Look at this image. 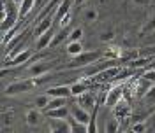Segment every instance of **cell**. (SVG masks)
Instances as JSON below:
<instances>
[{
  "label": "cell",
  "instance_id": "1",
  "mask_svg": "<svg viewBox=\"0 0 155 133\" xmlns=\"http://www.w3.org/2000/svg\"><path fill=\"white\" fill-rule=\"evenodd\" d=\"M19 19V9L14 7V2H5L2 7V33H7L11 28H14L16 21Z\"/></svg>",
  "mask_w": 155,
  "mask_h": 133
},
{
  "label": "cell",
  "instance_id": "2",
  "mask_svg": "<svg viewBox=\"0 0 155 133\" xmlns=\"http://www.w3.org/2000/svg\"><path fill=\"white\" fill-rule=\"evenodd\" d=\"M39 82L35 77H27V79H23V81H16V82H11L7 88H5V91H4V95L5 96H12V95H21V93H30L34 88H37Z\"/></svg>",
  "mask_w": 155,
  "mask_h": 133
},
{
  "label": "cell",
  "instance_id": "3",
  "mask_svg": "<svg viewBox=\"0 0 155 133\" xmlns=\"http://www.w3.org/2000/svg\"><path fill=\"white\" fill-rule=\"evenodd\" d=\"M99 56H101V53H97V51H83V53H79L78 56L72 58V61L65 66V70H72V68H85V66L95 63L97 60H99Z\"/></svg>",
  "mask_w": 155,
  "mask_h": 133
},
{
  "label": "cell",
  "instance_id": "4",
  "mask_svg": "<svg viewBox=\"0 0 155 133\" xmlns=\"http://www.w3.org/2000/svg\"><path fill=\"white\" fill-rule=\"evenodd\" d=\"M32 56H34V51L32 49H21L19 53H16L14 56L11 58L9 61H5L4 63V68H9V66H21L23 63H28L30 60H32Z\"/></svg>",
  "mask_w": 155,
  "mask_h": 133
},
{
  "label": "cell",
  "instance_id": "5",
  "mask_svg": "<svg viewBox=\"0 0 155 133\" xmlns=\"http://www.w3.org/2000/svg\"><path fill=\"white\" fill-rule=\"evenodd\" d=\"M124 100V84H116V86H111L107 89V96H106V104L109 109H113L118 102Z\"/></svg>",
  "mask_w": 155,
  "mask_h": 133
},
{
  "label": "cell",
  "instance_id": "6",
  "mask_svg": "<svg viewBox=\"0 0 155 133\" xmlns=\"http://www.w3.org/2000/svg\"><path fill=\"white\" fill-rule=\"evenodd\" d=\"M49 70H51V63L39 60L37 63H34V65L28 66L27 74H28V77H42V76H48Z\"/></svg>",
  "mask_w": 155,
  "mask_h": 133
},
{
  "label": "cell",
  "instance_id": "7",
  "mask_svg": "<svg viewBox=\"0 0 155 133\" xmlns=\"http://www.w3.org/2000/svg\"><path fill=\"white\" fill-rule=\"evenodd\" d=\"M109 66H113V60H106V61H102V63H92V65L85 66V76L88 79H92V77H95L97 74H101L102 70H106Z\"/></svg>",
  "mask_w": 155,
  "mask_h": 133
},
{
  "label": "cell",
  "instance_id": "8",
  "mask_svg": "<svg viewBox=\"0 0 155 133\" xmlns=\"http://www.w3.org/2000/svg\"><path fill=\"white\" fill-rule=\"evenodd\" d=\"M53 21H55V14H53V12L48 14L46 18H42L41 21H37V25H35V28H34V35L39 37V35H42L44 32H48L49 28H53Z\"/></svg>",
  "mask_w": 155,
  "mask_h": 133
},
{
  "label": "cell",
  "instance_id": "9",
  "mask_svg": "<svg viewBox=\"0 0 155 133\" xmlns=\"http://www.w3.org/2000/svg\"><path fill=\"white\" fill-rule=\"evenodd\" d=\"M152 84H153L152 81H148L146 77L141 76L137 81H136V84H134V96L136 98H139V100H143V96H145L146 91L152 88Z\"/></svg>",
  "mask_w": 155,
  "mask_h": 133
},
{
  "label": "cell",
  "instance_id": "10",
  "mask_svg": "<svg viewBox=\"0 0 155 133\" xmlns=\"http://www.w3.org/2000/svg\"><path fill=\"white\" fill-rule=\"evenodd\" d=\"M130 116V102H118L113 107V117H116L118 121H124Z\"/></svg>",
  "mask_w": 155,
  "mask_h": 133
},
{
  "label": "cell",
  "instance_id": "11",
  "mask_svg": "<svg viewBox=\"0 0 155 133\" xmlns=\"http://www.w3.org/2000/svg\"><path fill=\"white\" fill-rule=\"evenodd\" d=\"M71 116L74 117V119H78L79 123H85L88 124L90 123V116H92V112L90 110H87V109H83L81 105H74V107H71Z\"/></svg>",
  "mask_w": 155,
  "mask_h": 133
},
{
  "label": "cell",
  "instance_id": "12",
  "mask_svg": "<svg viewBox=\"0 0 155 133\" xmlns=\"http://www.w3.org/2000/svg\"><path fill=\"white\" fill-rule=\"evenodd\" d=\"M49 131L55 133H71V124L67 119H49Z\"/></svg>",
  "mask_w": 155,
  "mask_h": 133
},
{
  "label": "cell",
  "instance_id": "13",
  "mask_svg": "<svg viewBox=\"0 0 155 133\" xmlns=\"http://www.w3.org/2000/svg\"><path fill=\"white\" fill-rule=\"evenodd\" d=\"M78 105H81V107H83V109H87V110H92V109L97 105L94 93L85 91L83 95H79V96H78Z\"/></svg>",
  "mask_w": 155,
  "mask_h": 133
},
{
  "label": "cell",
  "instance_id": "14",
  "mask_svg": "<svg viewBox=\"0 0 155 133\" xmlns=\"http://www.w3.org/2000/svg\"><path fill=\"white\" fill-rule=\"evenodd\" d=\"M120 72V66H109L106 70H102L101 74H97L95 77H92V79H95L99 82H106V81H113L116 77V74Z\"/></svg>",
  "mask_w": 155,
  "mask_h": 133
},
{
  "label": "cell",
  "instance_id": "15",
  "mask_svg": "<svg viewBox=\"0 0 155 133\" xmlns=\"http://www.w3.org/2000/svg\"><path fill=\"white\" fill-rule=\"evenodd\" d=\"M74 4H76L74 0H60L57 11H55V19H57V21H60V19L65 16V14H69V12H71V7H72Z\"/></svg>",
  "mask_w": 155,
  "mask_h": 133
},
{
  "label": "cell",
  "instance_id": "16",
  "mask_svg": "<svg viewBox=\"0 0 155 133\" xmlns=\"http://www.w3.org/2000/svg\"><path fill=\"white\" fill-rule=\"evenodd\" d=\"M44 114H46L48 119H67L69 117V109L64 105V107H57V109L46 110Z\"/></svg>",
  "mask_w": 155,
  "mask_h": 133
},
{
  "label": "cell",
  "instance_id": "17",
  "mask_svg": "<svg viewBox=\"0 0 155 133\" xmlns=\"http://www.w3.org/2000/svg\"><path fill=\"white\" fill-rule=\"evenodd\" d=\"M46 93H48L49 96H64V98L72 96V93H71V86H53V88H49Z\"/></svg>",
  "mask_w": 155,
  "mask_h": 133
},
{
  "label": "cell",
  "instance_id": "18",
  "mask_svg": "<svg viewBox=\"0 0 155 133\" xmlns=\"http://www.w3.org/2000/svg\"><path fill=\"white\" fill-rule=\"evenodd\" d=\"M51 40H53V28H49L48 32H44L42 35H39L35 46H37V49H46V48H49Z\"/></svg>",
  "mask_w": 155,
  "mask_h": 133
},
{
  "label": "cell",
  "instance_id": "19",
  "mask_svg": "<svg viewBox=\"0 0 155 133\" xmlns=\"http://www.w3.org/2000/svg\"><path fill=\"white\" fill-rule=\"evenodd\" d=\"M34 7H35V0H23L21 4H19V19L25 18L27 14H30L32 11H34Z\"/></svg>",
  "mask_w": 155,
  "mask_h": 133
},
{
  "label": "cell",
  "instance_id": "20",
  "mask_svg": "<svg viewBox=\"0 0 155 133\" xmlns=\"http://www.w3.org/2000/svg\"><path fill=\"white\" fill-rule=\"evenodd\" d=\"M25 121H27L28 126H37V124L41 123V112H39V109H32V110H28L27 116H25Z\"/></svg>",
  "mask_w": 155,
  "mask_h": 133
},
{
  "label": "cell",
  "instance_id": "21",
  "mask_svg": "<svg viewBox=\"0 0 155 133\" xmlns=\"http://www.w3.org/2000/svg\"><path fill=\"white\" fill-rule=\"evenodd\" d=\"M85 91H88V82L87 81H76L74 84L71 86V93H72V96H79V95H83Z\"/></svg>",
  "mask_w": 155,
  "mask_h": 133
},
{
  "label": "cell",
  "instance_id": "22",
  "mask_svg": "<svg viewBox=\"0 0 155 133\" xmlns=\"http://www.w3.org/2000/svg\"><path fill=\"white\" fill-rule=\"evenodd\" d=\"M67 53L71 56H78L79 53H83V42L81 40H69Z\"/></svg>",
  "mask_w": 155,
  "mask_h": 133
},
{
  "label": "cell",
  "instance_id": "23",
  "mask_svg": "<svg viewBox=\"0 0 155 133\" xmlns=\"http://www.w3.org/2000/svg\"><path fill=\"white\" fill-rule=\"evenodd\" d=\"M69 121V124H71V133H79V131H87L88 133V124H85V123H79L78 119H74L72 116H71V119H67Z\"/></svg>",
  "mask_w": 155,
  "mask_h": 133
},
{
  "label": "cell",
  "instance_id": "24",
  "mask_svg": "<svg viewBox=\"0 0 155 133\" xmlns=\"http://www.w3.org/2000/svg\"><path fill=\"white\" fill-rule=\"evenodd\" d=\"M67 26H64V28H60V32H58L57 35H53V40H51V44H49V48H57V46H60L65 39H67Z\"/></svg>",
  "mask_w": 155,
  "mask_h": 133
},
{
  "label": "cell",
  "instance_id": "25",
  "mask_svg": "<svg viewBox=\"0 0 155 133\" xmlns=\"http://www.w3.org/2000/svg\"><path fill=\"white\" fill-rule=\"evenodd\" d=\"M65 104H67V98H64V96H51V100H49V104L46 105L44 112H46V110H51V109H57V107H64Z\"/></svg>",
  "mask_w": 155,
  "mask_h": 133
},
{
  "label": "cell",
  "instance_id": "26",
  "mask_svg": "<svg viewBox=\"0 0 155 133\" xmlns=\"http://www.w3.org/2000/svg\"><path fill=\"white\" fill-rule=\"evenodd\" d=\"M134 74H136V68H132V66H129V68H120V72L116 74V77L113 81H124V79L132 77Z\"/></svg>",
  "mask_w": 155,
  "mask_h": 133
},
{
  "label": "cell",
  "instance_id": "27",
  "mask_svg": "<svg viewBox=\"0 0 155 133\" xmlns=\"http://www.w3.org/2000/svg\"><path fill=\"white\" fill-rule=\"evenodd\" d=\"M97 112H99V105L92 109V116H90V123H88V133L97 131Z\"/></svg>",
  "mask_w": 155,
  "mask_h": 133
},
{
  "label": "cell",
  "instance_id": "28",
  "mask_svg": "<svg viewBox=\"0 0 155 133\" xmlns=\"http://www.w3.org/2000/svg\"><path fill=\"white\" fill-rule=\"evenodd\" d=\"M25 35H27V32H25V30H21L18 35H14V39H11L9 42L5 44V49H14V48H16V46L19 44V42L25 39Z\"/></svg>",
  "mask_w": 155,
  "mask_h": 133
},
{
  "label": "cell",
  "instance_id": "29",
  "mask_svg": "<svg viewBox=\"0 0 155 133\" xmlns=\"http://www.w3.org/2000/svg\"><path fill=\"white\" fill-rule=\"evenodd\" d=\"M120 130V121L116 119V117H113V119H107L106 126H104V131L106 133H116Z\"/></svg>",
  "mask_w": 155,
  "mask_h": 133
},
{
  "label": "cell",
  "instance_id": "30",
  "mask_svg": "<svg viewBox=\"0 0 155 133\" xmlns=\"http://www.w3.org/2000/svg\"><path fill=\"white\" fill-rule=\"evenodd\" d=\"M150 61H152V58H150V56H148V58H134V60L130 61V66L136 68V70H137V68H146Z\"/></svg>",
  "mask_w": 155,
  "mask_h": 133
},
{
  "label": "cell",
  "instance_id": "31",
  "mask_svg": "<svg viewBox=\"0 0 155 133\" xmlns=\"http://www.w3.org/2000/svg\"><path fill=\"white\" fill-rule=\"evenodd\" d=\"M104 56L111 58V60H118V58H122V49L118 48V46H109L107 51L104 53Z\"/></svg>",
  "mask_w": 155,
  "mask_h": 133
},
{
  "label": "cell",
  "instance_id": "32",
  "mask_svg": "<svg viewBox=\"0 0 155 133\" xmlns=\"http://www.w3.org/2000/svg\"><path fill=\"white\" fill-rule=\"evenodd\" d=\"M49 100H51V96H49L48 93H46V95L37 96V98H35V107L41 109V110H44V109H46V105L49 104Z\"/></svg>",
  "mask_w": 155,
  "mask_h": 133
},
{
  "label": "cell",
  "instance_id": "33",
  "mask_svg": "<svg viewBox=\"0 0 155 133\" xmlns=\"http://www.w3.org/2000/svg\"><path fill=\"white\" fill-rule=\"evenodd\" d=\"M146 105H155V84H152V88L146 91V95L143 96Z\"/></svg>",
  "mask_w": 155,
  "mask_h": 133
},
{
  "label": "cell",
  "instance_id": "34",
  "mask_svg": "<svg viewBox=\"0 0 155 133\" xmlns=\"http://www.w3.org/2000/svg\"><path fill=\"white\" fill-rule=\"evenodd\" d=\"M148 130V124H146V121H137V123H134L132 126H130V131L134 133H143Z\"/></svg>",
  "mask_w": 155,
  "mask_h": 133
},
{
  "label": "cell",
  "instance_id": "35",
  "mask_svg": "<svg viewBox=\"0 0 155 133\" xmlns=\"http://www.w3.org/2000/svg\"><path fill=\"white\" fill-rule=\"evenodd\" d=\"M83 39V28H74L69 33V40H81Z\"/></svg>",
  "mask_w": 155,
  "mask_h": 133
},
{
  "label": "cell",
  "instance_id": "36",
  "mask_svg": "<svg viewBox=\"0 0 155 133\" xmlns=\"http://www.w3.org/2000/svg\"><path fill=\"white\" fill-rule=\"evenodd\" d=\"M141 32H143V33H152V32H155V16L150 19L148 23H146L145 26H143V30H141Z\"/></svg>",
  "mask_w": 155,
  "mask_h": 133
},
{
  "label": "cell",
  "instance_id": "37",
  "mask_svg": "<svg viewBox=\"0 0 155 133\" xmlns=\"http://www.w3.org/2000/svg\"><path fill=\"white\" fill-rule=\"evenodd\" d=\"M141 76L146 77L148 81H152V82L155 84V68H145V72H143Z\"/></svg>",
  "mask_w": 155,
  "mask_h": 133
},
{
  "label": "cell",
  "instance_id": "38",
  "mask_svg": "<svg viewBox=\"0 0 155 133\" xmlns=\"http://www.w3.org/2000/svg\"><path fill=\"white\" fill-rule=\"evenodd\" d=\"M85 19H87V21H94V19H97V11L88 9L87 12H85Z\"/></svg>",
  "mask_w": 155,
  "mask_h": 133
},
{
  "label": "cell",
  "instance_id": "39",
  "mask_svg": "<svg viewBox=\"0 0 155 133\" xmlns=\"http://www.w3.org/2000/svg\"><path fill=\"white\" fill-rule=\"evenodd\" d=\"M71 19H72V14L69 12V14H65L64 18L60 19V28H64V26H67L69 23H71Z\"/></svg>",
  "mask_w": 155,
  "mask_h": 133
},
{
  "label": "cell",
  "instance_id": "40",
  "mask_svg": "<svg viewBox=\"0 0 155 133\" xmlns=\"http://www.w3.org/2000/svg\"><path fill=\"white\" fill-rule=\"evenodd\" d=\"M113 37H115L113 32H104V33L101 35V40H102V42H109V40H113Z\"/></svg>",
  "mask_w": 155,
  "mask_h": 133
},
{
  "label": "cell",
  "instance_id": "41",
  "mask_svg": "<svg viewBox=\"0 0 155 133\" xmlns=\"http://www.w3.org/2000/svg\"><path fill=\"white\" fill-rule=\"evenodd\" d=\"M136 5H150L152 4V0H132Z\"/></svg>",
  "mask_w": 155,
  "mask_h": 133
},
{
  "label": "cell",
  "instance_id": "42",
  "mask_svg": "<svg viewBox=\"0 0 155 133\" xmlns=\"http://www.w3.org/2000/svg\"><path fill=\"white\" fill-rule=\"evenodd\" d=\"M76 2V5H79V4H83V2H87V0H74Z\"/></svg>",
  "mask_w": 155,
  "mask_h": 133
},
{
  "label": "cell",
  "instance_id": "43",
  "mask_svg": "<svg viewBox=\"0 0 155 133\" xmlns=\"http://www.w3.org/2000/svg\"><path fill=\"white\" fill-rule=\"evenodd\" d=\"M152 121H153V124H155V110L152 112Z\"/></svg>",
  "mask_w": 155,
  "mask_h": 133
},
{
  "label": "cell",
  "instance_id": "44",
  "mask_svg": "<svg viewBox=\"0 0 155 133\" xmlns=\"http://www.w3.org/2000/svg\"><path fill=\"white\" fill-rule=\"evenodd\" d=\"M12 2H14V4H21V2H23V0H12Z\"/></svg>",
  "mask_w": 155,
  "mask_h": 133
}]
</instances>
